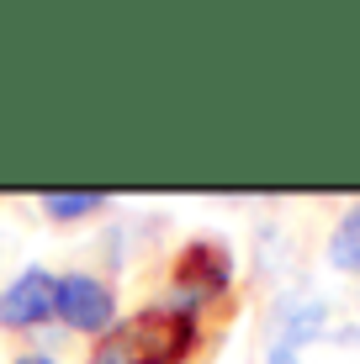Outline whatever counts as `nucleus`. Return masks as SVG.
I'll list each match as a JSON object with an SVG mask.
<instances>
[{
  "mask_svg": "<svg viewBox=\"0 0 360 364\" xmlns=\"http://www.w3.org/2000/svg\"><path fill=\"white\" fill-rule=\"evenodd\" d=\"M170 280H175V296H170L165 306H175V311H185V317H191L196 306H207L212 296L228 291L233 259H228V248H222V243H212V237H191V243L175 254Z\"/></svg>",
  "mask_w": 360,
  "mask_h": 364,
  "instance_id": "nucleus-1",
  "label": "nucleus"
},
{
  "mask_svg": "<svg viewBox=\"0 0 360 364\" xmlns=\"http://www.w3.org/2000/svg\"><path fill=\"white\" fill-rule=\"evenodd\" d=\"M133 333H138V354L143 364H185L196 348V317H185L175 306H148L133 317Z\"/></svg>",
  "mask_w": 360,
  "mask_h": 364,
  "instance_id": "nucleus-2",
  "label": "nucleus"
},
{
  "mask_svg": "<svg viewBox=\"0 0 360 364\" xmlns=\"http://www.w3.org/2000/svg\"><path fill=\"white\" fill-rule=\"evenodd\" d=\"M53 311L74 333H111L117 328V296H111V285L96 280V274H64Z\"/></svg>",
  "mask_w": 360,
  "mask_h": 364,
  "instance_id": "nucleus-3",
  "label": "nucleus"
},
{
  "mask_svg": "<svg viewBox=\"0 0 360 364\" xmlns=\"http://www.w3.org/2000/svg\"><path fill=\"white\" fill-rule=\"evenodd\" d=\"M53 301H58V280L48 269H21L16 280L0 291V328L11 333H27V328H43L53 317Z\"/></svg>",
  "mask_w": 360,
  "mask_h": 364,
  "instance_id": "nucleus-4",
  "label": "nucleus"
},
{
  "mask_svg": "<svg viewBox=\"0 0 360 364\" xmlns=\"http://www.w3.org/2000/svg\"><path fill=\"white\" fill-rule=\"evenodd\" d=\"M324 322H329V306H324V301H297V306H287V317H281L276 348H281V354H292L297 343H313V338L324 333Z\"/></svg>",
  "mask_w": 360,
  "mask_h": 364,
  "instance_id": "nucleus-5",
  "label": "nucleus"
},
{
  "mask_svg": "<svg viewBox=\"0 0 360 364\" xmlns=\"http://www.w3.org/2000/svg\"><path fill=\"white\" fill-rule=\"evenodd\" d=\"M329 264L344 274H360V206H350L339 217V228L329 237Z\"/></svg>",
  "mask_w": 360,
  "mask_h": 364,
  "instance_id": "nucleus-6",
  "label": "nucleus"
},
{
  "mask_svg": "<svg viewBox=\"0 0 360 364\" xmlns=\"http://www.w3.org/2000/svg\"><path fill=\"white\" fill-rule=\"evenodd\" d=\"M101 206H106V196H101V191H48V196H43V217H53V222L96 217Z\"/></svg>",
  "mask_w": 360,
  "mask_h": 364,
  "instance_id": "nucleus-7",
  "label": "nucleus"
},
{
  "mask_svg": "<svg viewBox=\"0 0 360 364\" xmlns=\"http://www.w3.org/2000/svg\"><path fill=\"white\" fill-rule=\"evenodd\" d=\"M91 364H143V354H138V333H133V322H117L111 333H101V343L91 348Z\"/></svg>",
  "mask_w": 360,
  "mask_h": 364,
  "instance_id": "nucleus-8",
  "label": "nucleus"
},
{
  "mask_svg": "<svg viewBox=\"0 0 360 364\" xmlns=\"http://www.w3.org/2000/svg\"><path fill=\"white\" fill-rule=\"evenodd\" d=\"M16 364H58V359H48V354H21Z\"/></svg>",
  "mask_w": 360,
  "mask_h": 364,
  "instance_id": "nucleus-9",
  "label": "nucleus"
},
{
  "mask_svg": "<svg viewBox=\"0 0 360 364\" xmlns=\"http://www.w3.org/2000/svg\"><path fill=\"white\" fill-rule=\"evenodd\" d=\"M270 364H297L292 354H281V348H270Z\"/></svg>",
  "mask_w": 360,
  "mask_h": 364,
  "instance_id": "nucleus-10",
  "label": "nucleus"
}]
</instances>
